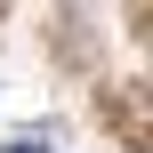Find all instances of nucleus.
Returning a JSON list of instances; mask_svg holds the SVG:
<instances>
[{"instance_id": "1", "label": "nucleus", "mask_w": 153, "mask_h": 153, "mask_svg": "<svg viewBox=\"0 0 153 153\" xmlns=\"http://www.w3.org/2000/svg\"><path fill=\"white\" fill-rule=\"evenodd\" d=\"M8 153H48V129H24V137H8Z\"/></svg>"}]
</instances>
